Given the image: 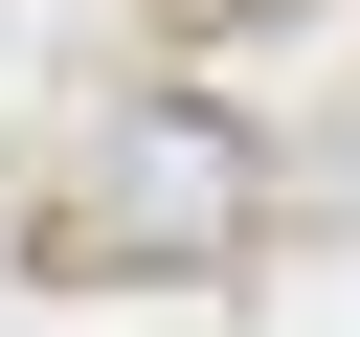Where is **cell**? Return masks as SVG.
I'll return each mask as SVG.
<instances>
[{
    "instance_id": "1",
    "label": "cell",
    "mask_w": 360,
    "mask_h": 337,
    "mask_svg": "<svg viewBox=\"0 0 360 337\" xmlns=\"http://www.w3.org/2000/svg\"><path fill=\"white\" fill-rule=\"evenodd\" d=\"M270 225V157L225 135V112H90V157L45 180V270H202V247H248Z\"/></svg>"
}]
</instances>
